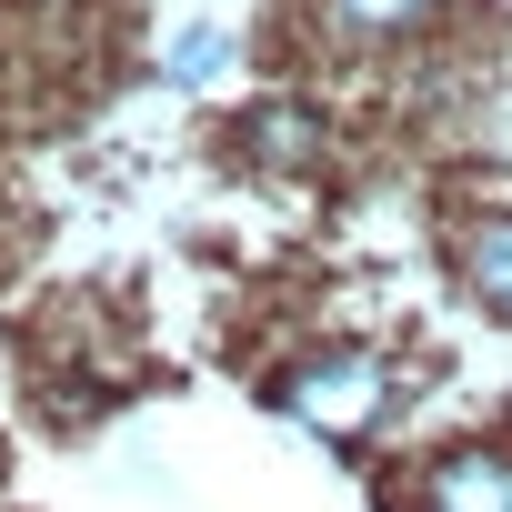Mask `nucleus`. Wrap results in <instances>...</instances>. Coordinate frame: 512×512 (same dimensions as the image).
<instances>
[{
  "instance_id": "nucleus-1",
  "label": "nucleus",
  "mask_w": 512,
  "mask_h": 512,
  "mask_svg": "<svg viewBox=\"0 0 512 512\" xmlns=\"http://www.w3.org/2000/svg\"><path fill=\"white\" fill-rule=\"evenodd\" d=\"M272 412H292L322 442H372L402 412V362L372 352V342H312L272 372Z\"/></svg>"
},
{
  "instance_id": "nucleus-2",
  "label": "nucleus",
  "mask_w": 512,
  "mask_h": 512,
  "mask_svg": "<svg viewBox=\"0 0 512 512\" xmlns=\"http://www.w3.org/2000/svg\"><path fill=\"white\" fill-rule=\"evenodd\" d=\"M251 31H262V0H161L151 11V81L181 101H211L241 81Z\"/></svg>"
},
{
  "instance_id": "nucleus-3",
  "label": "nucleus",
  "mask_w": 512,
  "mask_h": 512,
  "mask_svg": "<svg viewBox=\"0 0 512 512\" xmlns=\"http://www.w3.org/2000/svg\"><path fill=\"white\" fill-rule=\"evenodd\" d=\"M442 262H452V282H462L472 312L512 322V201H462L442 221Z\"/></svg>"
},
{
  "instance_id": "nucleus-4",
  "label": "nucleus",
  "mask_w": 512,
  "mask_h": 512,
  "mask_svg": "<svg viewBox=\"0 0 512 512\" xmlns=\"http://www.w3.org/2000/svg\"><path fill=\"white\" fill-rule=\"evenodd\" d=\"M412 512H512V452L502 442H452L412 472Z\"/></svg>"
},
{
  "instance_id": "nucleus-5",
  "label": "nucleus",
  "mask_w": 512,
  "mask_h": 512,
  "mask_svg": "<svg viewBox=\"0 0 512 512\" xmlns=\"http://www.w3.org/2000/svg\"><path fill=\"white\" fill-rule=\"evenodd\" d=\"M302 21L332 41V51H402L442 21V0H302Z\"/></svg>"
},
{
  "instance_id": "nucleus-6",
  "label": "nucleus",
  "mask_w": 512,
  "mask_h": 512,
  "mask_svg": "<svg viewBox=\"0 0 512 512\" xmlns=\"http://www.w3.org/2000/svg\"><path fill=\"white\" fill-rule=\"evenodd\" d=\"M312 151H322V111H312V101H272V111H251V161L302 171Z\"/></svg>"
}]
</instances>
